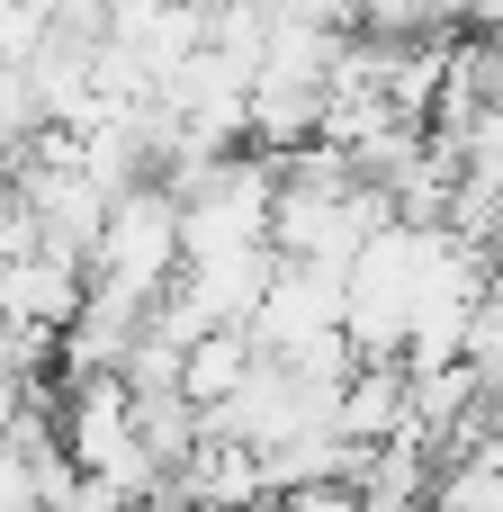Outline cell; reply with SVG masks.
Instances as JSON below:
<instances>
[{
    "instance_id": "obj_1",
    "label": "cell",
    "mask_w": 503,
    "mask_h": 512,
    "mask_svg": "<svg viewBox=\"0 0 503 512\" xmlns=\"http://www.w3.org/2000/svg\"><path fill=\"white\" fill-rule=\"evenodd\" d=\"M432 243H441V216H387L342 261V333H351V351H369V360L378 351H405V324H414Z\"/></svg>"
},
{
    "instance_id": "obj_2",
    "label": "cell",
    "mask_w": 503,
    "mask_h": 512,
    "mask_svg": "<svg viewBox=\"0 0 503 512\" xmlns=\"http://www.w3.org/2000/svg\"><path fill=\"white\" fill-rule=\"evenodd\" d=\"M180 198H171V180H126L117 198H108V225H99V243H90V279H117V288H135V297H162L171 279H180Z\"/></svg>"
},
{
    "instance_id": "obj_3",
    "label": "cell",
    "mask_w": 503,
    "mask_h": 512,
    "mask_svg": "<svg viewBox=\"0 0 503 512\" xmlns=\"http://www.w3.org/2000/svg\"><path fill=\"white\" fill-rule=\"evenodd\" d=\"M333 432L342 441H360V450H378V441H396V432H414V387H405V351H360L351 369H342V387H333Z\"/></svg>"
},
{
    "instance_id": "obj_4",
    "label": "cell",
    "mask_w": 503,
    "mask_h": 512,
    "mask_svg": "<svg viewBox=\"0 0 503 512\" xmlns=\"http://www.w3.org/2000/svg\"><path fill=\"white\" fill-rule=\"evenodd\" d=\"M252 360H261V342H252V324H207L189 351H180V387L198 396V405H225L243 378H252Z\"/></svg>"
}]
</instances>
